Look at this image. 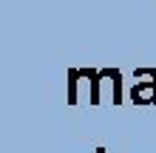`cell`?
I'll return each mask as SVG.
<instances>
[{"instance_id": "1", "label": "cell", "mask_w": 156, "mask_h": 153, "mask_svg": "<svg viewBox=\"0 0 156 153\" xmlns=\"http://www.w3.org/2000/svg\"><path fill=\"white\" fill-rule=\"evenodd\" d=\"M133 102H156V77H153V82L133 88Z\"/></svg>"}]
</instances>
